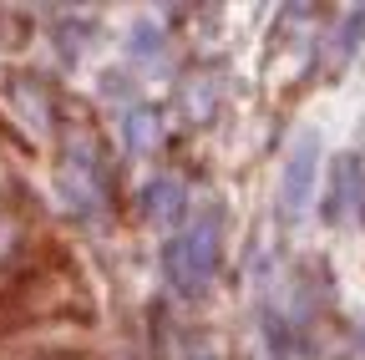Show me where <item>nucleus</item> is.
Wrapping results in <instances>:
<instances>
[{"label": "nucleus", "mask_w": 365, "mask_h": 360, "mask_svg": "<svg viewBox=\"0 0 365 360\" xmlns=\"http://www.w3.org/2000/svg\"><path fill=\"white\" fill-rule=\"evenodd\" d=\"M127 61L143 66V71H153V66L163 61V26H158V21H137V26L127 31Z\"/></svg>", "instance_id": "39448f33"}, {"label": "nucleus", "mask_w": 365, "mask_h": 360, "mask_svg": "<svg viewBox=\"0 0 365 360\" xmlns=\"http://www.w3.org/2000/svg\"><path fill=\"white\" fill-rule=\"evenodd\" d=\"M355 213H365V168H360V158H340L335 163V178H330L325 218L330 223H345Z\"/></svg>", "instance_id": "7ed1b4c3"}, {"label": "nucleus", "mask_w": 365, "mask_h": 360, "mask_svg": "<svg viewBox=\"0 0 365 360\" xmlns=\"http://www.w3.org/2000/svg\"><path fill=\"white\" fill-rule=\"evenodd\" d=\"M16 244H21V223H16L11 213H0V264L16 254Z\"/></svg>", "instance_id": "6e6552de"}, {"label": "nucleus", "mask_w": 365, "mask_h": 360, "mask_svg": "<svg viewBox=\"0 0 365 360\" xmlns=\"http://www.w3.org/2000/svg\"><path fill=\"white\" fill-rule=\"evenodd\" d=\"M319 132H299L289 158H284V173H279V208L284 218H299L314 198V183H319Z\"/></svg>", "instance_id": "f03ea898"}, {"label": "nucleus", "mask_w": 365, "mask_h": 360, "mask_svg": "<svg viewBox=\"0 0 365 360\" xmlns=\"http://www.w3.org/2000/svg\"><path fill=\"white\" fill-rule=\"evenodd\" d=\"M218 254H223L218 213L203 208V213H193V218L168 239V284H173L178 294H198V289L218 274Z\"/></svg>", "instance_id": "f257e3e1"}, {"label": "nucleus", "mask_w": 365, "mask_h": 360, "mask_svg": "<svg viewBox=\"0 0 365 360\" xmlns=\"http://www.w3.org/2000/svg\"><path fill=\"white\" fill-rule=\"evenodd\" d=\"M143 208L158 223H178V213H182V183H173V178H153V183L143 188Z\"/></svg>", "instance_id": "423d86ee"}, {"label": "nucleus", "mask_w": 365, "mask_h": 360, "mask_svg": "<svg viewBox=\"0 0 365 360\" xmlns=\"http://www.w3.org/2000/svg\"><path fill=\"white\" fill-rule=\"evenodd\" d=\"M122 143H127L132 158L158 153V143H163V122H158V112H153V107H132V112L122 117Z\"/></svg>", "instance_id": "20e7f679"}, {"label": "nucleus", "mask_w": 365, "mask_h": 360, "mask_svg": "<svg viewBox=\"0 0 365 360\" xmlns=\"http://www.w3.org/2000/svg\"><path fill=\"white\" fill-rule=\"evenodd\" d=\"M11 102H16V112H26L31 132L41 138V132H46V102H41V92H36L31 81H16V86H11Z\"/></svg>", "instance_id": "0eeeda50"}]
</instances>
